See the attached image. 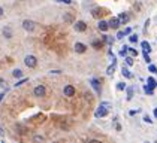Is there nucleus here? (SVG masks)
Masks as SVG:
<instances>
[{
	"instance_id": "nucleus-27",
	"label": "nucleus",
	"mask_w": 157,
	"mask_h": 143,
	"mask_svg": "<svg viewBox=\"0 0 157 143\" xmlns=\"http://www.w3.org/2000/svg\"><path fill=\"white\" fill-rule=\"evenodd\" d=\"M144 58H145V61H147V63H151V58H150V55H148L147 51H144Z\"/></svg>"
},
{
	"instance_id": "nucleus-6",
	"label": "nucleus",
	"mask_w": 157,
	"mask_h": 143,
	"mask_svg": "<svg viewBox=\"0 0 157 143\" xmlns=\"http://www.w3.org/2000/svg\"><path fill=\"white\" fill-rule=\"evenodd\" d=\"M73 27H75L76 31H86L87 30V24L84 23V21H76Z\"/></svg>"
},
{
	"instance_id": "nucleus-2",
	"label": "nucleus",
	"mask_w": 157,
	"mask_h": 143,
	"mask_svg": "<svg viewBox=\"0 0 157 143\" xmlns=\"http://www.w3.org/2000/svg\"><path fill=\"white\" fill-rule=\"evenodd\" d=\"M35 27H36V24L33 21H30V19H24V21H23V28L25 31H33Z\"/></svg>"
},
{
	"instance_id": "nucleus-42",
	"label": "nucleus",
	"mask_w": 157,
	"mask_h": 143,
	"mask_svg": "<svg viewBox=\"0 0 157 143\" xmlns=\"http://www.w3.org/2000/svg\"><path fill=\"white\" fill-rule=\"evenodd\" d=\"M2 133H3V128H2V127H0V134H2Z\"/></svg>"
},
{
	"instance_id": "nucleus-26",
	"label": "nucleus",
	"mask_w": 157,
	"mask_h": 143,
	"mask_svg": "<svg viewBox=\"0 0 157 143\" xmlns=\"http://www.w3.org/2000/svg\"><path fill=\"white\" fill-rule=\"evenodd\" d=\"M126 64L127 66H133V58L132 57H126Z\"/></svg>"
},
{
	"instance_id": "nucleus-7",
	"label": "nucleus",
	"mask_w": 157,
	"mask_h": 143,
	"mask_svg": "<svg viewBox=\"0 0 157 143\" xmlns=\"http://www.w3.org/2000/svg\"><path fill=\"white\" fill-rule=\"evenodd\" d=\"M75 51H76L78 54H84L87 51V46L84 43H81V42H76L75 43Z\"/></svg>"
},
{
	"instance_id": "nucleus-38",
	"label": "nucleus",
	"mask_w": 157,
	"mask_h": 143,
	"mask_svg": "<svg viewBox=\"0 0 157 143\" xmlns=\"http://www.w3.org/2000/svg\"><path fill=\"white\" fill-rule=\"evenodd\" d=\"M0 87L5 88V81H3V79H0Z\"/></svg>"
},
{
	"instance_id": "nucleus-10",
	"label": "nucleus",
	"mask_w": 157,
	"mask_h": 143,
	"mask_svg": "<svg viewBox=\"0 0 157 143\" xmlns=\"http://www.w3.org/2000/svg\"><path fill=\"white\" fill-rule=\"evenodd\" d=\"M97 27H99L100 31H106V30L109 28V23H106V21H103V19H100L99 24H97Z\"/></svg>"
},
{
	"instance_id": "nucleus-19",
	"label": "nucleus",
	"mask_w": 157,
	"mask_h": 143,
	"mask_svg": "<svg viewBox=\"0 0 157 143\" xmlns=\"http://www.w3.org/2000/svg\"><path fill=\"white\" fill-rule=\"evenodd\" d=\"M12 75H14V77H21L23 76V72L19 70V69H15L14 72H12Z\"/></svg>"
},
{
	"instance_id": "nucleus-36",
	"label": "nucleus",
	"mask_w": 157,
	"mask_h": 143,
	"mask_svg": "<svg viewBox=\"0 0 157 143\" xmlns=\"http://www.w3.org/2000/svg\"><path fill=\"white\" fill-rule=\"evenodd\" d=\"M138 112H139V109H136V110H130V115H132V116H133L135 113H138Z\"/></svg>"
},
{
	"instance_id": "nucleus-35",
	"label": "nucleus",
	"mask_w": 157,
	"mask_h": 143,
	"mask_svg": "<svg viewBox=\"0 0 157 143\" xmlns=\"http://www.w3.org/2000/svg\"><path fill=\"white\" fill-rule=\"evenodd\" d=\"M130 33H132V30H130L129 27H127L126 30H124V34H126V36H127V34H130Z\"/></svg>"
},
{
	"instance_id": "nucleus-39",
	"label": "nucleus",
	"mask_w": 157,
	"mask_h": 143,
	"mask_svg": "<svg viewBox=\"0 0 157 143\" xmlns=\"http://www.w3.org/2000/svg\"><path fill=\"white\" fill-rule=\"evenodd\" d=\"M3 97H5V93H0V101L3 100Z\"/></svg>"
},
{
	"instance_id": "nucleus-33",
	"label": "nucleus",
	"mask_w": 157,
	"mask_h": 143,
	"mask_svg": "<svg viewBox=\"0 0 157 143\" xmlns=\"http://www.w3.org/2000/svg\"><path fill=\"white\" fill-rule=\"evenodd\" d=\"M124 36H126V34H124V31H118V34H117V39H123Z\"/></svg>"
},
{
	"instance_id": "nucleus-21",
	"label": "nucleus",
	"mask_w": 157,
	"mask_h": 143,
	"mask_svg": "<svg viewBox=\"0 0 157 143\" xmlns=\"http://www.w3.org/2000/svg\"><path fill=\"white\" fill-rule=\"evenodd\" d=\"M63 18H64V21H66V23H72V21H73V17H72L70 14H66Z\"/></svg>"
},
{
	"instance_id": "nucleus-11",
	"label": "nucleus",
	"mask_w": 157,
	"mask_h": 143,
	"mask_svg": "<svg viewBox=\"0 0 157 143\" xmlns=\"http://www.w3.org/2000/svg\"><path fill=\"white\" fill-rule=\"evenodd\" d=\"M118 19H120L121 24H127L129 23V15L127 14H120L118 15Z\"/></svg>"
},
{
	"instance_id": "nucleus-28",
	"label": "nucleus",
	"mask_w": 157,
	"mask_h": 143,
	"mask_svg": "<svg viewBox=\"0 0 157 143\" xmlns=\"http://www.w3.org/2000/svg\"><path fill=\"white\" fill-rule=\"evenodd\" d=\"M27 81H29L27 77H24V79H21V81H19V82H17V83H15V87H21L23 83H25V82H27Z\"/></svg>"
},
{
	"instance_id": "nucleus-32",
	"label": "nucleus",
	"mask_w": 157,
	"mask_h": 143,
	"mask_svg": "<svg viewBox=\"0 0 157 143\" xmlns=\"http://www.w3.org/2000/svg\"><path fill=\"white\" fill-rule=\"evenodd\" d=\"M144 121H145V122H148V124H153V119H150V116H148V115H145V116H144Z\"/></svg>"
},
{
	"instance_id": "nucleus-8",
	"label": "nucleus",
	"mask_w": 157,
	"mask_h": 143,
	"mask_svg": "<svg viewBox=\"0 0 157 143\" xmlns=\"http://www.w3.org/2000/svg\"><path fill=\"white\" fill-rule=\"evenodd\" d=\"M64 95H67V97L75 95V88L72 85H66V87H64Z\"/></svg>"
},
{
	"instance_id": "nucleus-12",
	"label": "nucleus",
	"mask_w": 157,
	"mask_h": 143,
	"mask_svg": "<svg viewBox=\"0 0 157 143\" xmlns=\"http://www.w3.org/2000/svg\"><path fill=\"white\" fill-rule=\"evenodd\" d=\"M3 34H5L6 39H11V37H12V30H11V27H5V28H3Z\"/></svg>"
},
{
	"instance_id": "nucleus-5",
	"label": "nucleus",
	"mask_w": 157,
	"mask_h": 143,
	"mask_svg": "<svg viewBox=\"0 0 157 143\" xmlns=\"http://www.w3.org/2000/svg\"><path fill=\"white\" fill-rule=\"evenodd\" d=\"M90 83H91V87L94 88V91H96L97 94H100V93H102V87H100V82L97 81V79H91V81H90Z\"/></svg>"
},
{
	"instance_id": "nucleus-37",
	"label": "nucleus",
	"mask_w": 157,
	"mask_h": 143,
	"mask_svg": "<svg viewBox=\"0 0 157 143\" xmlns=\"http://www.w3.org/2000/svg\"><path fill=\"white\" fill-rule=\"evenodd\" d=\"M88 143H102V142H100V140H96V139H94V140H90Z\"/></svg>"
},
{
	"instance_id": "nucleus-31",
	"label": "nucleus",
	"mask_w": 157,
	"mask_h": 143,
	"mask_svg": "<svg viewBox=\"0 0 157 143\" xmlns=\"http://www.w3.org/2000/svg\"><path fill=\"white\" fill-rule=\"evenodd\" d=\"M129 52L132 54L133 57H135V55H138V51H136V49H133V48H129Z\"/></svg>"
},
{
	"instance_id": "nucleus-24",
	"label": "nucleus",
	"mask_w": 157,
	"mask_h": 143,
	"mask_svg": "<svg viewBox=\"0 0 157 143\" xmlns=\"http://www.w3.org/2000/svg\"><path fill=\"white\" fill-rule=\"evenodd\" d=\"M129 40L132 42V43H136V42H138V34H132V36L129 37Z\"/></svg>"
},
{
	"instance_id": "nucleus-1",
	"label": "nucleus",
	"mask_w": 157,
	"mask_h": 143,
	"mask_svg": "<svg viewBox=\"0 0 157 143\" xmlns=\"http://www.w3.org/2000/svg\"><path fill=\"white\" fill-rule=\"evenodd\" d=\"M24 63H25V66H27V67L33 69V67H36L37 60H36V57H35V55H27V57L24 58Z\"/></svg>"
},
{
	"instance_id": "nucleus-23",
	"label": "nucleus",
	"mask_w": 157,
	"mask_h": 143,
	"mask_svg": "<svg viewBox=\"0 0 157 143\" xmlns=\"http://www.w3.org/2000/svg\"><path fill=\"white\" fill-rule=\"evenodd\" d=\"M124 88H126V83H124V82H118V83H117V89H118V91H123Z\"/></svg>"
},
{
	"instance_id": "nucleus-18",
	"label": "nucleus",
	"mask_w": 157,
	"mask_h": 143,
	"mask_svg": "<svg viewBox=\"0 0 157 143\" xmlns=\"http://www.w3.org/2000/svg\"><path fill=\"white\" fill-rule=\"evenodd\" d=\"M127 51H129V46H126V45H124V46L121 48V51H120V55H121V57H126V55H127Z\"/></svg>"
},
{
	"instance_id": "nucleus-16",
	"label": "nucleus",
	"mask_w": 157,
	"mask_h": 143,
	"mask_svg": "<svg viewBox=\"0 0 157 143\" xmlns=\"http://www.w3.org/2000/svg\"><path fill=\"white\" fill-rule=\"evenodd\" d=\"M141 46L144 48V51H147V52H150V51H151V46H150V43H148V42H142V43H141Z\"/></svg>"
},
{
	"instance_id": "nucleus-29",
	"label": "nucleus",
	"mask_w": 157,
	"mask_h": 143,
	"mask_svg": "<svg viewBox=\"0 0 157 143\" xmlns=\"http://www.w3.org/2000/svg\"><path fill=\"white\" fill-rule=\"evenodd\" d=\"M148 70L151 72V73H154V75L157 73V67H156V66H150V67H148Z\"/></svg>"
},
{
	"instance_id": "nucleus-3",
	"label": "nucleus",
	"mask_w": 157,
	"mask_h": 143,
	"mask_svg": "<svg viewBox=\"0 0 157 143\" xmlns=\"http://www.w3.org/2000/svg\"><path fill=\"white\" fill-rule=\"evenodd\" d=\"M106 115H108V107H103V106H100V107L94 112L96 118H103V116H106Z\"/></svg>"
},
{
	"instance_id": "nucleus-34",
	"label": "nucleus",
	"mask_w": 157,
	"mask_h": 143,
	"mask_svg": "<svg viewBox=\"0 0 157 143\" xmlns=\"http://www.w3.org/2000/svg\"><path fill=\"white\" fill-rule=\"evenodd\" d=\"M58 2H61V3H64V5H70L72 0H58Z\"/></svg>"
},
{
	"instance_id": "nucleus-30",
	"label": "nucleus",
	"mask_w": 157,
	"mask_h": 143,
	"mask_svg": "<svg viewBox=\"0 0 157 143\" xmlns=\"http://www.w3.org/2000/svg\"><path fill=\"white\" fill-rule=\"evenodd\" d=\"M93 46H94L96 49H99V48L102 46V42H97V40H96V42H93Z\"/></svg>"
},
{
	"instance_id": "nucleus-13",
	"label": "nucleus",
	"mask_w": 157,
	"mask_h": 143,
	"mask_svg": "<svg viewBox=\"0 0 157 143\" xmlns=\"http://www.w3.org/2000/svg\"><path fill=\"white\" fill-rule=\"evenodd\" d=\"M133 94H135V88L133 87H129L127 88V100H132L133 99Z\"/></svg>"
},
{
	"instance_id": "nucleus-15",
	"label": "nucleus",
	"mask_w": 157,
	"mask_h": 143,
	"mask_svg": "<svg viewBox=\"0 0 157 143\" xmlns=\"http://www.w3.org/2000/svg\"><path fill=\"white\" fill-rule=\"evenodd\" d=\"M121 73L126 76V77H132V73H130L129 69H127V67H124V66H123V69H121Z\"/></svg>"
},
{
	"instance_id": "nucleus-9",
	"label": "nucleus",
	"mask_w": 157,
	"mask_h": 143,
	"mask_svg": "<svg viewBox=\"0 0 157 143\" xmlns=\"http://www.w3.org/2000/svg\"><path fill=\"white\" fill-rule=\"evenodd\" d=\"M120 19L118 18H111V21H109V28H118L120 27Z\"/></svg>"
},
{
	"instance_id": "nucleus-17",
	"label": "nucleus",
	"mask_w": 157,
	"mask_h": 143,
	"mask_svg": "<svg viewBox=\"0 0 157 143\" xmlns=\"http://www.w3.org/2000/svg\"><path fill=\"white\" fill-rule=\"evenodd\" d=\"M114 72H115V64H112V66H109L108 70H106V75L111 76V75H114Z\"/></svg>"
},
{
	"instance_id": "nucleus-14",
	"label": "nucleus",
	"mask_w": 157,
	"mask_h": 143,
	"mask_svg": "<svg viewBox=\"0 0 157 143\" xmlns=\"http://www.w3.org/2000/svg\"><path fill=\"white\" fill-rule=\"evenodd\" d=\"M147 83H148V87H151V88H156V87H157V82H156L154 77H148Z\"/></svg>"
},
{
	"instance_id": "nucleus-4",
	"label": "nucleus",
	"mask_w": 157,
	"mask_h": 143,
	"mask_svg": "<svg viewBox=\"0 0 157 143\" xmlns=\"http://www.w3.org/2000/svg\"><path fill=\"white\" fill-rule=\"evenodd\" d=\"M33 93H35V95H36V97H43L45 94H47V89H45V87H43V85H39V87H36V88H35Z\"/></svg>"
},
{
	"instance_id": "nucleus-22",
	"label": "nucleus",
	"mask_w": 157,
	"mask_h": 143,
	"mask_svg": "<svg viewBox=\"0 0 157 143\" xmlns=\"http://www.w3.org/2000/svg\"><path fill=\"white\" fill-rule=\"evenodd\" d=\"M93 17H94V18L102 17V11H100V9H94V11H93Z\"/></svg>"
},
{
	"instance_id": "nucleus-20",
	"label": "nucleus",
	"mask_w": 157,
	"mask_h": 143,
	"mask_svg": "<svg viewBox=\"0 0 157 143\" xmlns=\"http://www.w3.org/2000/svg\"><path fill=\"white\" fill-rule=\"evenodd\" d=\"M144 91H145V94H148V95H153V88L151 87H144Z\"/></svg>"
},
{
	"instance_id": "nucleus-25",
	"label": "nucleus",
	"mask_w": 157,
	"mask_h": 143,
	"mask_svg": "<svg viewBox=\"0 0 157 143\" xmlns=\"http://www.w3.org/2000/svg\"><path fill=\"white\" fill-rule=\"evenodd\" d=\"M33 140H35V143H42L43 142V137H42V136H35Z\"/></svg>"
},
{
	"instance_id": "nucleus-43",
	"label": "nucleus",
	"mask_w": 157,
	"mask_h": 143,
	"mask_svg": "<svg viewBox=\"0 0 157 143\" xmlns=\"http://www.w3.org/2000/svg\"><path fill=\"white\" fill-rule=\"evenodd\" d=\"M2 143H5V142H2Z\"/></svg>"
},
{
	"instance_id": "nucleus-40",
	"label": "nucleus",
	"mask_w": 157,
	"mask_h": 143,
	"mask_svg": "<svg viewBox=\"0 0 157 143\" xmlns=\"http://www.w3.org/2000/svg\"><path fill=\"white\" fill-rule=\"evenodd\" d=\"M2 15H3V9H2V8H0V17H2Z\"/></svg>"
},
{
	"instance_id": "nucleus-41",
	"label": "nucleus",
	"mask_w": 157,
	"mask_h": 143,
	"mask_svg": "<svg viewBox=\"0 0 157 143\" xmlns=\"http://www.w3.org/2000/svg\"><path fill=\"white\" fill-rule=\"evenodd\" d=\"M154 116H156V118H157V109H154Z\"/></svg>"
}]
</instances>
